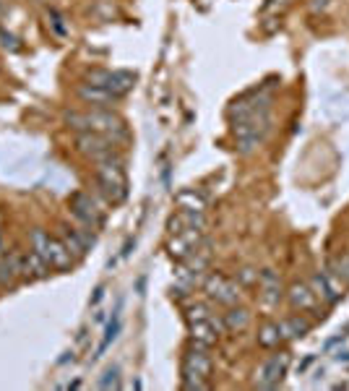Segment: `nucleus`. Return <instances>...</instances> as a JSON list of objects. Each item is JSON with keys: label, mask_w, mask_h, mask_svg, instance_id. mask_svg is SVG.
I'll list each match as a JSON object with an SVG mask.
<instances>
[{"label": "nucleus", "mask_w": 349, "mask_h": 391, "mask_svg": "<svg viewBox=\"0 0 349 391\" xmlns=\"http://www.w3.org/2000/svg\"><path fill=\"white\" fill-rule=\"evenodd\" d=\"M328 272L334 274L341 285H349V253L328 261Z\"/></svg>", "instance_id": "a878e982"}, {"label": "nucleus", "mask_w": 349, "mask_h": 391, "mask_svg": "<svg viewBox=\"0 0 349 391\" xmlns=\"http://www.w3.org/2000/svg\"><path fill=\"white\" fill-rule=\"evenodd\" d=\"M177 203H180V209H188V212H203L206 209V199L196 188L180 190L177 193Z\"/></svg>", "instance_id": "b1692460"}, {"label": "nucleus", "mask_w": 349, "mask_h": 391, "mask_svg": "<svg viewBox=\"0 0 349 391\" xmlns=\"http://www.w3.org/2000/svg\"><path fill=\"white\" fill-rule=\"evenodd\" d=\"M50 274V263H47L37 250H29L21 256V277L26 279H45Z\"/></svg>", "instance_id": "dca6fc26"}, {"label": "nucleus", "mask_w": 349, "mask_h": 391, "mask_svg": "<svg viewBox=\"0 0 349 391\" xmlns=\"http://www.w3.org/2000/svg\"><path fill=\"white\" fill-rule=\"evenodd\" d=\"M279 329L284 339H303L305 334H310L313 323L300 313V316H290V319L279 321Z\"/></svg>", "instance_id": "6ab92c4d"}, {"label": "nucleus", "mask_w": 349, "mask_h": 391, "mask_svg": "<svg viewBox=\"0 0 349 391\" xmlns=\"http://www.w3.org/2000/svg\"><path fill=\"white\" fill-rule=\"evenodd\" d=\"M268 133H271V115L268 112L237 120V123H232L235 149L240 154H253L258 146L266 141Z\"/></svg>", "instance_id": "f03ea898"}, {"label": "nucleus", "mask_w": 349, "mask_h": 391, "mask_svg": "<svg viewBox=\"0 0 349 391\" xmlns=\"http://www.w3.org/2000/svg\"><path fill=\"white\" fill-rule=\"evenodd\" d=\"M281 342H284V337H281L279 323L268 321V323H263V326L258 329V344H261L263 350H277Z\"/></svg>", "instance_id": "4be33fe9"}, {"label": "nucleus", "mask_w": 349, "mask_h": 391, "mask_svg": "<svg viewBox=\"0 0 349 391\" xmlns=\"http://www.w3.org/2000/svg\"><path fill=\"white\" fill-rule=\"evenodd\" d=\"M60 240L66 243V248L70 250V256H73L76 261L83 259V256L89 253V250H86V245H83L81 240H79V235H76V230H73V227H68V225L60 227Z\"/></svg>", "instance_id": "5701e85b"}, {"label": "nucleus", "mask_w": 349, "mask_h": 391, "mask_svg": "<svg viewBox=\"0 0 349 391\" xmlns=\"http://www.w3.org/2000/svg\"><path fill=\"white\" fill-rule=\"evenodd\" d=\"M70 212L79 219V225L92 227V230H99L105 222V212L99 209V203L94 201L89 193H73L70 196Z\"/></svg>", "instance_id": "6e6552de"}, {"label": "nucleus", "mask_w": 349, "mask_h": 391, "mask_svg": "<svg viewBox=\"0 0 349 391\" xmlns=\"http://www.w3.org/2000/svg\"><path fill=\"white\" fill-rule=\"evenodd\" d=\"M97 186L110 203H123L128 196V178L123 170V159H110L97 165Z\"/></svg>", "instance_id": "7ed1b4c3"}, {"label": "nucleus", "mask_w": 349, "mask_h": 391, "mask_svg": "<svg viewBox=\"0 0 349 391\" xmlns=\"http://www.w3.org/2000/svg\"><path fill=\"white\" fill-rule=\"evenodd\" d=\"M186 319H188V323H193V321L211 319L209 305H203V303H193V305H188V308H186Z\"/></svg>", "instance_id": "cd10ccee"}, {"label": "nucleus", "mask_w": 349, "mask_h": 391, "mask_svg": "<svg viewBox=\"0 0 349 391\" xmlns=\"http://www.w3.org/2000/svg\"><path fill=\"white\" fill-rule=\"evenodd\" d=\"M240 279H243V285H258V272L256 269H243Z\"/></svg>", "instance_id": "7c9ffc66"}, {"label": "nucleus", "mask_w": 349, "mask_h": 391, "mask_svg": "<svg viewBox=\"0 0 349 391\" xmlns=\"http://www.w3.org/2000/svg\"><path fill=\"white\" fill-rule=\"evenodd\" d=\"M120 300H117V305H115V313H112V319L107 321V326H105V337H102V342H99V347H97V355L94 357H99V355H105L107 350H110V344L115 342L117 339V334H120V329H123V319H120Z\"/></svg>", "instance_id": "412c9836"}, {"label": "nucleus", "mask_w": 349, "mask_h": 391, "mask_svg": "<svg viewBox=\"0 0 349 391\" xmlns=\"http://www.w3.org/2000/svg\"><path fill=\"white\" fill-rule=\"evenodd\" d=\"M99 389H120V368L117 365H107L105 373H102V379H99Z\"/></svg>", "instance_id": "bb28decb"}, {"label": "nucleus", "mask_w": 349, "mask_h": 391, "mask_svg": "<svg viewBox=\"0 0 349 391\" xmlns=\"http://www.w3.org/2000/svg\"><path fill=\"white\" fill-rule=\"evenodd\" d=\"M308 285L313 287L315 297L321 300V303H326V305H337L339 300H341V282H339L334 274L328 272V269H323V272H315L313 277H310V282Z\"/></svg>", "instance_id": "9d476101"}, {"label": "nucleus", "mask_w": 349, "mask_h": 391, "mask_svg": "<svg viewBox=\"0 0 349 391\" xmlns=\"http://www.w3.org/2000/svg\"><path fill=\"white\" fill-rule=\"evenodd\" d=\"M287 300H290L292 308L300 310V313H315V316H323V313H318V310H321V300L315 297L313 287L308 285V282H295V285L287 290Z\"/></svg>", "instance_id": "9b49d317"}, {"label": "nucleus", "mask_w": 349, "mask_h": 391, "mask_svg": "<svg viewBox=\"0 0 349 391\" xmlns=\"http://www.w3.org/2000/svg\"><path fill=\"white\" fill-rule=\"evenodd\" d=\"M290 370V352H279V355H271L258 368L256 373V389L271 391V389H279L284 376Z\"/></svg>", "instance_id": "0eeeda50"}, {"label": "nucleus", "mask_w": 349, "mask_h": 391, "mask_svg": "<svg viewBox=\"0 0 349 391\" xmlns=\"http://www.w3.org/2000/svg\"><path fill=\"white\" fill-rule=\"evenodd\" d=\"M83 130H97V133H102V136H110L115 143L128 139L126 120L120 118L117 112H112L110 107H105V110H97V107H94L92 112H83Z\"/></svg>", "instance_id": "20e7f679"}, {"label": "nucleus", "mask_w": 349, "mask_h": 391, "mask_svg": "<svg viewBox=\"0 0 349 391\" xmlns=\"http://www.w3.org/2000/svg\"><path fill=\"white\" fill-rule=\"evenodd\" d=\"M0 253H6V243H3V219H0Z\"/></svg>", "instance_id": "f704fd0d"}, {"label": "nucleus", "mask_w": 349, "mask_h": 391, "mask_svg": "<svg viewBox=\"0 0 349 391\" xmlns=\"http://www.w3.org/2000/svg\"><path fill=\"white\" fill-rule=\"evenodd\" d=\"M221 321H224V329L227 332L240 334L250 326V310L243 308V305H230V310L221 316Z\"/></svg>", "instance_id": "aec40b11"}, {"label": "nucleus", "mask_w": 349, "mask_h": 391, "mask_svg": "<svg viewBox=\"0 0 349 391\" xmlns=\"http://www.w3.org/2000/svg\"><path fill=\"white\" fill-rule=\"evenodd\" d=\"M76 259L70 256V250L66 248V243L60 237H52L50 240V269H58V272H68L73 269Z\"/></svg>", "instance_id": "f3484780"}, {"label": "nucleus", "mask_w": 349, "mask_h": 391, "mask_svg": "<svg viewBox=\"0 0 349 391\" xmlns=\"http://www.w3.org/2000/svg\"><path fill=\"white\" fill-rule=\"evenodd\" d=\"M347 339V334H339V337H334V339H328L326 342V350H331V347H337L339 342H344Z\"/></svg>", "instance_id": "72a5a7b5"}, {"label": "nucleus", "mask_w": 349, "mask_h": 391, "mask_svg": "<svg viewBox=\"0 0 349 391\" xmlns=\"http://www.w3.org/2000/svg\"><path fill=\"white\" fill-rule=\"evenodd\" d=\"M50 240L52 237L47 235L45 230H39V227H34L32 232H29V243H32V250H37L42 259L50 263Z\"/></svg>", "instance_id": "393cba45"}, {"label": "nucleus", "mask_w": 349, "mask_h": 391, "mask_svg": "<svg viewBox=\"0 0 349 391\" xmlns=\"http://www.w3.org/2000/svg\"><path fill=\"white\" fill-rule=\"evenodd\" d=\"M271 110V94L263 92V89H253V92H248L243 94L240 99H235L230 110H227V118L237 123V120L243 118H250V115H261V112H268Z\"/></svg>", "instance_id": "423d86ee"}, {"label": "nucleus", "mask_w": 349, "mask_h": 391, "mask_svg": "<svg viewBox=\"0 0 349 391\" xmlns=\"http://www.w3.org/2000/svg\"><path fill=\"white\" fill-rule=\"evenodd\" d=\"M79 99L81 102H86V105L97 107V110H105V107L115 105L117 97L110 92V89H105V86H94V83H83V86H79Z\"/></svg>", "instance_id": "f8f14e48"}, {"label": "nucleus", "mask_w": 349, "mask_h": 391, "mask_svg": "<svg viewBox=\"0 0 349 391\" xmlns=\"http://www.w3.org/2000/svg\"><path fill=\"white\" fill-rule=\"evenodd\" d=\"M258 285H261V292H263V300H266L268 305H277L281 300V279L279 274L274 272V269H263V272H258Z\"/></svg>", "instance_id": "ddd939ff"}, {"label": "nucleus", "mask_w": 349, "mask_h": 391, "mask_svg": "<svg viewBox=\"0 0 349 391\" xmlns=\"http://www.w3.org/2000/svg\"><path fill=\"white\" fill-rule=\"evenodd\" d=\"M133 86H136V73H130V71H110L107 83H105V89H110L117 99L128 94Z\"/></svg>", "instance_id": "a211bd4d"}, {"label": "nucleus", "mask_w": 349, "mask_h": 391, "mask_svg": "<svg viewBox=\"0 0 349 391\" xmlns=\"http://www.w3.org/2000/svg\"><path fill=\"white\" fill-rule=\"evenodd\" d=\"M206 295L214 300V303H219V305H237L240 303V285L232 282L230 277H224V274H211L209 279H206Z\"/></svg>", "instance_id": "1a4fd4ad"}, {"label": "nucleus", "mask_w": 349, "mask_h": 391, "mask_svg": "<svg viewBox=\"0 0 349 391\" xmlns=\"http://www.w3.org/2000/svg\"><path fill=\"white\" fill-rule=\"evenodd\" d=\"M214 363H211L209 347L190 342L183 355V389L186 391H206Z\"/></svg>", "instance_id": "f257e3e1"}, {"label": "nucleus", "mask_w": 349, "mask_h": 391, "mask_svg": "<svg viewBox=\"0 0 349 391\" xmlns=\"http://www.w3.org/2000/svg\"><path fill=\"white\" fill-rule=\"evenodd\" d=\"M0 45H3L6 50H13V52H16V50H21L19 39H16L13 34H8V32H3V29H0Z\"/></svg>", "instance_id": "c85d7f7f"}, {"label": "nucleus", "mask_w": 349, "mask_h": 391, "mask_svg": "<svg viewBox=\"0 0 349 391\" xmlns=\"http://www.w3.org/2000/svg\"><path fill=\"white\" fill-rule=\"evenodd\" d=\"M328 3H331V0H310V8H313V11H323Z\"/></svg>", "instance_id": "473e14b6"}, {"label": "nucleus", "mask_w": 349, "mask_h": 391, "mask_svg": "<svg viewBox=\"0 0 349 391\" xmlns=\"http://www.w3.org/2000/svg\"><path fill=\"white\" fill-rule=\"evenodd\" d=\"M76 146L83 157H89L94 165H102V162H110V159H117V143L110 139V136H102L97 130H83L76 139Z\"/></svg>", "instance_id": "39448f33"}, {"label": "nucleus", "mask_w": 349, "mask_h": 391, "mask_svg": "<svg viewBox=\"0 0 349 391\" xmlns=\"http://www.w3.org/2000/svg\"><path fill=\"white\" fill-rule=\"evenodd\" d=\"M3 11H6V6H3V0H0V16H3Z\"/></svg>", "instance_id": "c9c22d12"}, {"label": "nucleus", "mask_w": 349, "mask_h": 391, "mask_svg": "<svg viewBox=\"0 0 349 391\" xmlns=\"http://www.w3.org/2000/svg\"><path fill=\"white\" fill-rule=\"evenodd\" d=\"M188 326H190V342L203 344V347H211V344H217V339H219L221 329L214 323V319L193 321V323H188Z\"/></svg>", "instance_id": "4468645a"}, {"label": "nucleus", "mask_w": 349, "mask_h": 391, "mask_svg": "<svg viewBox=\"0 0 349 391\" xmlns=\"http://www.w3.org/2000/svg\"><path fill=\"white\" fill-rule=\"evenodd\" d=\"M50 21H52V29H55L60 37L68 32V29H66V24H63V16H60L58 11H50Z\"/></svg>", "instance_id": "c756f323"}, {"label": "nucleus", "mask_w": 349, "mask_h": 391, "mask_svg": "<svg viewBox=\"0 0 349 391\" xmlns=\"http://www.w3.org/2000/svg\"><path fill=\"white\" fill-rule=\"evenodd\" d=\"M105 297V285H99L97 290H94V295H92V305H99V300Z\"/></svg>", "instance_id": "2f4dec72"}, {"label": "nucleus", "mask_w": 349, "mask_h": 391, "mask_svg": "<svg viewBox=\"0 0 349 391\" xmlns=\"http://www.w3.org/2000/svg\"><path fill=\"white\" fill-rule=\"evenodd\" d=\"M19 277H21V256L0 253V287H13Z\"/></svg>", "instance_id": "2eb2a0df"}]
</instances>
